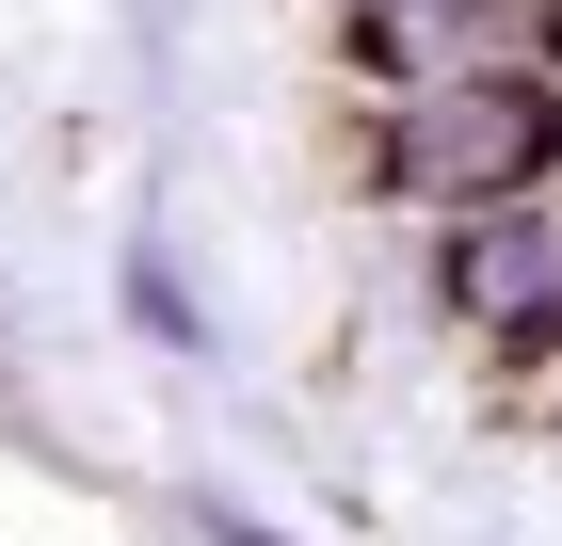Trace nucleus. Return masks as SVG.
I'll return each instance as SVG.
<instances>
[{
  "mask_svg": "<svg viewBox=\"0 0 562 546\" xmlns=\"http://www.w3.org/2000/svg\"><path fill=\"white\" fill-rule=\"evenodd\" d=\"M402 177L450 193V210L547 193L562 177V97L515 81V65H450V81H418V113H402Z\"/></svg>",
  "mask_w": 562,
  "mask_h": 546,
  "instance_id": "obj_1",
  "label": "nucleus"
},
{
  "mask_svg": "<svg viewBox=\"0 0 562 546\" xmlns=\"http://www.w3.org/2000/svg\"><path fill=\"white\" fill-rule=\"evenodd\" d=\"M450 305L482 337H562V210L547 193H498V210L450 225Z\"/></svg>",
  "mask_w": 562,
  "mask_h": 546,
  "instance_id": "obj_2",
  "label": "nucleus"
},
{
  "mask_svg": "<svg viewBox=\"0 0 562 546\" xmlns=\"http://www.w3.org/2000/svg\"><path fill=\"white\" fill-rule=\"evenodd\" d=\"M482 16H498V0H370V16H353V65L450 81V65H482Z\"/></svg>",
  "mask_w": 562,
  "mask_h": 546,
  "instance_id": "obj_3",
  "label": "nucleus"
},
{
  "mask_svg": "<svg viewBox=\"0 0 562 546\" xmlns=\"http://www.w3.org/2000/svg\"><path fill=\"white\" fill-rule=\"evenodd\" d=\"M547 48H562V0H547Z\"/></svg>",
  "mask_w": 562,
  "mask_h": 546,
  "instance_id": "obj_4",
  "label": "nucleus"
}]
</instances>
